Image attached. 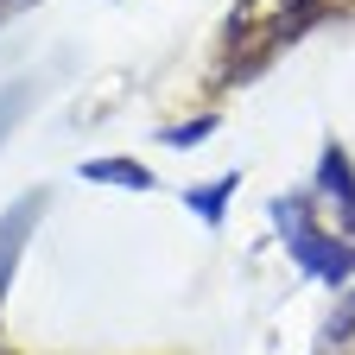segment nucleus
Instances as JSON below:
<instances>
[{
	"instance_id": "423d86ee",
	"label": "nucleus",
	"mask_w": 355,
	"mask_h": 355,
	"mask_svg": "<svg viewBox=\"0 0 355 355\" xmlns=\"http://www.w3.org/2000/svg\"><path fill=\"white\" fill-rule=\"evenodd\" d=\"M13 102H19V96H0V121H7V114H13ZM0 133H7V127H0Z\"/></svg>"
},
{
	"instance_id": "7ed1b4c3",
	"label": "nucleus",
	"mask_w": 355,
	"mask_h": 355,
	"mask_svg": "<svg viewBox=\"0 0 355 355\" xmlns=\"http://www.w3.org/2000/svg\"><path fill=\"white\" fill-rule=\"evenodd\" d=\"M26 222H32V203H26V209H13L7 222H0V292H7V273H13V254H19Z\"/></svg>"
},
{
	"instance_id": "f03ea898",
	"label": "nucleus",
	"mask_w": 355,
	"mask_h": 355,
	"mask_svg": "<svg viewBox=\"0 0 355 355\" xmlns=\"http://www.w3.org/2000/svg\"><path fill=\"white\" fill-rule=\"evenodd\" d=\"M292 248H298V260L311 266V273H324V279H343L349 266H355V248H343V241H318L311 229H292Z\"/></svg>"
},
{
	"instance_id": "39448f33",
	"label": "nucleus",
	"mask_w": 355,
	"mask_h": 355,
	"mask_svg": "<svg viewBox=\"0 0 355 355\" xmlns=\"http://www.w3.org/2000/svg\"><path fill=\"white\" fill-rule=\"evenodd\" d=\"M96 178H108V184H146L140 165H96Z\"/></svg>"
},
{
	"instance_id": "f257e3e1",
	"label": "nucleus",
	"mask_w": 355,
	"mask_h": 355,
	"mask_svg": "<svg viewBox=\"0 0 355 355\" xmlns=\"http://www.w3.org/2000/svg\"><path fill=\"white\" fill-rule=\"evenodd\" d=\"M324 0H241L229 13V32H222V83L254 76L266 58L292 44L311 19H318Z\"/></svg>"
},
{
	"instance_id": "20e7f679",
	"label": "nucleus",
	"mask_w": 355,
	"mask_h": 355,
	"mask_svg": "<svg viewBox=\"0 0 355 355\" xmlns=\"http://www.w3.org/2000/svg\"><path fill=\"white\" fill-rule=\"evenodd\" d=\"M324 184H330V191H336V203H343V216H349V222H355V178H349V165H343V159H336V153H330V159H324Z\"/></svg>"
}]
</instances>
